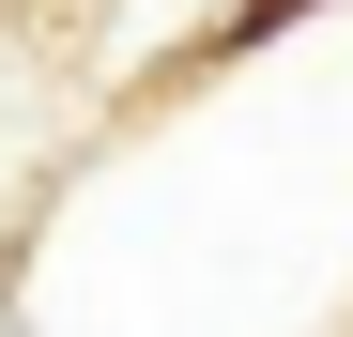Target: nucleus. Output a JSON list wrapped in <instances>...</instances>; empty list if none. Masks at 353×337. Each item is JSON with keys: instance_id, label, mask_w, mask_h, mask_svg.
Here are the masks:
<instances>
[]
</instances>
